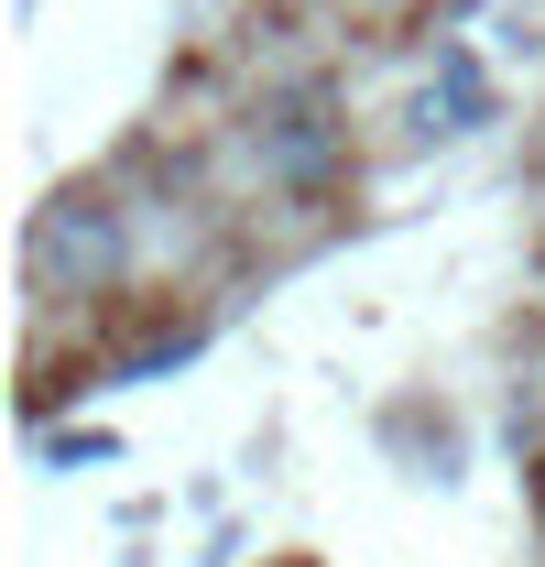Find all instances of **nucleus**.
Returning a JSON list of instances; mask_svg holds the SVG:
<instances>
[{
    "label": "nucleus",
    "mask_w": 545,
    "mask_h": 567,
    "mask_svg": "<svg viewBox=\"0 0 545 567\" xmlns=\"http://www.w3.org/2000/svg\"><path fill=\"white\" fill-rule=\"evenodd\" d=\"M22 274H33L44 306H88V295H110V284L132 274V229H121V208H110L99 186L44 197V208H33V240H22Z\"/></svg>",
    "instance_id": "f257e3e1"
},
{
    "label": "nucleus",
    "mask_w": 545,
    "mask_h": 567,
    "mask_svg": "<svg viewBox=\"0 0 545 567\" xmlns=\"http://www.w3.org/2000/svg\"><path fill=\"white\" fill-rule=\"evenodd\" d=\"M251 164H263L284 197H339L349 175V121L328 110V87H284L251 110Z\"/></svg>",
    "instance_id": "f03ea898"
},
{
    "label": "nucleus",
    "mask_w": 545,
    "mask_h": 567,
    "mask_svg": "<svg viewBox=\"0 0 545 567\" xmlns=\"http://www.w3.org/2000/svg\"><path fill=\"white\" fill-rule=\"evenodd\" d=\"M436 87H448V110H459V132H470L480 110H491V99H480V66H470V55H436Z\"/></svg>",
    "instance_id": "7ed1b4c3"
},
{
    "label": "nucleus",
    "mask_w": 545,
    "mask_h": 567,
    "mask_svg": "<svg viewBox=\"0 0 545 567\" xmlns=\"http://www.w3.org/2000/svg\"><path fill=\"white\" fill-rule=\"evenodd\" d=\"M535 502H545V470H535Z\"/></svg>",
    "instance_id": "20e7f679"
}]
</instances>
